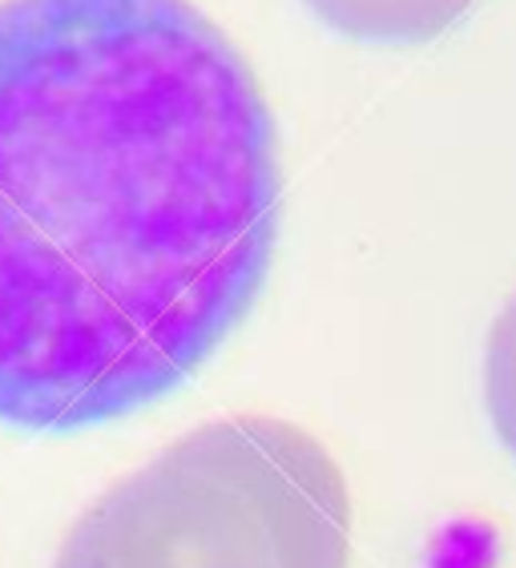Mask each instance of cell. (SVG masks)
I'll use <instances>...</instances> for the list:
<instances>
[{"mask_svg": "<svg viewBox=\"0 0 516 568\" xmlns=\"http://www.w3.org/2000/svg\"><path fill=\"white\" fill-rule=\"evenodd\" d=\"M279 222L271 105L194 0H0V427L81 436L186 387Z\"/></svg>", "mask_w": 516, "mask_h": 568, "instance_id": "1", "label": "cell"}, {"mask_svg": "<svg viewBox=\"0 0 516 568\" xmlns=\"http://www.w3.org/2000/svg\"><path fill=\"white\" fill-rule=\"evenodd\" d=\"M352 488L307 427L202 424L89 504L53 568H347Z\"/></svg>", "mask_w": 516, "mask_h": 568, "instance_id": "2", "label": "cell"}, {"mask_svg": "<svg viewBox=\"0 0 516 568\" xmlns=\"http://www.w3.org/2000/svg\"><path fill=\"white\" fill-rule=\"evenodd\" d=\"M480 0H303L331 33L363 44H428L452 33Z\"/></svg>", "mask_w": 516, "mask_h": 568, "instance_id": "3", "label": "cell"}, {"mask_svg": "<svg viewBox=\"0 0 516 568\" xmlns=\"http://www.w3.org/2000/svg\"><path fill=\"white\" fill-rule=\"evenodd\" d=\"M484 407L500 448L516 459V295L500 306L484 347Z\"/></svg>", "mask_w": 516, "mask_h": 568, "instance_id": "4", "label": "cell"}]
</instances>
